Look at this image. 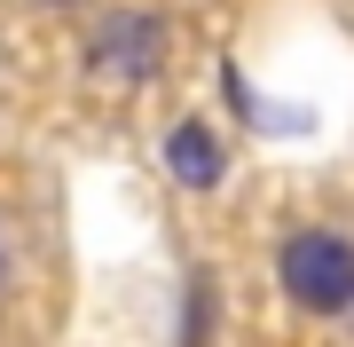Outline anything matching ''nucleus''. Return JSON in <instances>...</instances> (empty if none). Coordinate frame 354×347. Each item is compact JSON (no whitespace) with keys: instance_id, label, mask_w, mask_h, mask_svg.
Returning a JSON list of instances; mask_svg holds the SVG:
<instances>
[{"instance_id":"nucleus-1","label":"nucleus","mask_w":354,"mask_h":347,"mask_svg":"<svg viewBox=\"0 0 354 347\" xmlns=\"http://www.w3.org/2000/svg\"><path fill=\"white\" fill-rule=\"evenodd\" d=\"M276 284L307 316H346L354 308V237L346 229H291L276 253Z\"/></svg>"},{"instance_id":"nucleus-4","label":"nucleus","mask_w":354,"mask_h":347,"mask_svg":"<svg viewBox=\"0 0 354 347\" xmlns=\"http://www.w3.org/2000/svg\"><path fill=\"white\" fill-rule=\"evenodd\" d=\"M213 276H189V300H181V347H205L213 339Z\"/></svg>"},{"instance_id":"nucleus-5","label":"nucleus","mask_w":354,"mask_h":347,"mask_svg":"<svg viewBox=\"0 0 354 347\" xmlns=\"http://www.w3.org/2000/svg\"><path fill=\"white\" fill-rule=\"evenodd\" d=\"M8 276H16V244H8V229H0V292H8Z\"/></svg>"},{"instance_id":"nucleus-3","label":"nucleus","mask_w":354,"mask_h":347,"mask_svg":"<svg viewBox=\"0 0 354 347\" xmlns=\"http://www.w3.org/2000/svg\"><path fill=\"white\" fill-rule=\"evenodd\" d=\"M165 174L181 181V190H213L221 181V142L205 118H174V134H165Z\"/></svg>"},{"instance_id":"nucleus-6","label":"nucleus","mask_w":354,"mask_h":347,"mask_svg":"<svg viewBox=\"0 0 354 347\" xmlns=\"http://www.w3.org/2000/svg\"><path fill=\"white\" fill-rule=\"evenodd\" d=\"M55 8H64V0H55Z\"/></svg>"},{"instance_id":"nucleus-2","label":"nucleus","mask_w":354,"mask_h":347,"mask_svg":"<svg viewBox=\"0 0 354 347\" xmlns=\"http://www.w3.org/2000/svg\"><path fill=\"white\" fill-rule=\"evenodd\" d=\"M158 55H165V24H158V16L118 8L111 24L95 32V71H111V79H150Z\"/></svg>"}]
</instances>
